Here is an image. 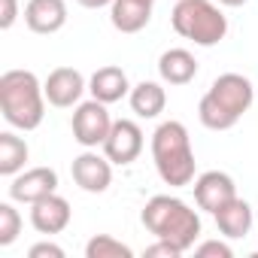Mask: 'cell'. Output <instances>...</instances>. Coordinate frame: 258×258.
Here are the masks:
<instances>
[{
	"label": "cell",
	"mask_w": 258,
	"mask_h": 258,
	"mask_svg": "<svg viewBox=\"0 0 258 258\" xmlns=\"http://www.w3.org/2000/svg\"><path fill=\"white\" fill-rule=\"evenodd\" d=\"M252 100H255V88L243 73H222L201 97L198 118L210 131H231L249 112Z\"/></svg>",
	"instance_id": "6da1fadb"
},
{
	"label": "cell",
	"mask_w": 258,
	"mask_h": 258,
	"mask_svg": "<svg viewBox=\"0 0 258 258\" xmlns=\"http://www.w3.org/2000/svg\"><path fill=\"white\" fill-rule=\"evenodd\" d=\"M152 161L155 170L161 176L164 185L182 188L195 182V149H191V137L188 127L176 118L161 121L152 134Z\"/></svg>",
	"instance_id": "7a4b0ae2"
},
{
	"label": "cell",
	"mask_w": 258,
	"mask_h": 258,
	"mask_svg": "<svg viewBox=\"0 0 258 258\" xmlns=\"http://www.w3.org/2000/svg\"><path fill=\"white\" fill-rule=\"evenodd\" d=\"M0 112L19 131H37L46 115L43 82L31 70H7L0 76Z\"/></svg>",
	"instance_id": "3957f363"
},
{
	"label": "cell",
	"mask_w": 258,
	"mask_h": 258,
	"mask_svg": "<svg viewBox=\"0 0 258 258\" xmlns=\"http://www.w3.org/2000/svg\"><path fill=\"white\" fill-rule=\"evenodd\" d=\"M143 228L155 234L158 240H167L179 246L182 252L195 249V240L201 237V216L173 195H155L143 207Z\"/></svg>",
	"instance_id": "277c9868"
},
{
	"label": "cell",
	"mask_w": 258,
	"mask_h": 258,
	"mask_svg": "<svg viewBox=\"0 0 258 258\" xmlns=\"http://www.w3.org/2000/svg\"><path fill=\"white\" fill-rule=\"evenodd\" d=\"M170 25L195 46H216L228 34V19L213 0H179L170 13Z\"/></svg>",
	"instance_id": "5b68a950"
},
{
	"label": "cell",
	"mask_w": 258,
	"mask_h": 258,
	"mask_svg": "<svg viewBox=\"0 0 258 258\" xmlns=\"http://www.w3.org/2000/svg\"><path fill=\"white\" fill-rule=\"evenodd\" d=\"M70 127H73V140L85 149H97L103 146V140L109 137V127H112V118L106 112V103L100 100H85L76 106L73 118H70Z\"/></svg>",
	"instance_id": "8992f818"
},
{
	"label": "cell",
	"mask_w": 258,
	"mask_h": 258,
	"mask_svg": "<svg viewBox=\"0 0 258 258\" xmlns=\"http://www.w3.org/2000/svg\"><path fill=\"white\" fill-rule=\"evenodd\" d=\"M140 152H143V131H140V124L131 121V118L112 121L109 137L103 140V155L112 164L124 167V164H134L140 158Z\"/></svg>",
	"instance_id": "52a82bcc"
},
{
	"label": "cell",
	"mask_w": 258,
	"mask_h": 258,
	"mask_svg": "<svg viewBox=\"0 0 258 258\" xmlns=\"http://www.w3.org/2000/svg\"><path fill=\"white\" fill-rule=\"evenodd\" d=\"M70 173H73V182L88 191V195H103L112 182V161L106 155H97V152H82L73 158L70 164Z\"/></svg>",
	"instance_id": "ba28073f"
},
{
	"label": "cell",
	"mask_w": 258,
	"mask_h": 258,
	"mask_svg": "<svg viewBox=\"0 0 258 258\" xmlns=\"http://www.w3.org/2000/svg\"><path fill=\"white\" fill-rule=\"evenodd\" d=\"M58 191V173L52 167H31L13 176L10 182V198L19 204H37L49 195Z\"/></svg>",
	"instance_id": "9c48e42d"
},
{
	"label": "cell",
	"mask_w": 258,
	"mask_h": 258,
	"mask_svg": "<svg viewBox=\"0 0 258 258\" xmlns=\"http://www.w3.org/2000/svg\"><path fill=\"white\" fill-rule=\"evenodd\" d=\"M195 201H198V207L201 210H207V213H219L228 201H234L237 198V185H234V179L228 176V173H222V170H207V173H201L198 179H195Z\"/></svg>",
	"instance_id": "30bf717a"
},
{
	"label": "cell",
	"mask_w": 258,
	"mask_h": 258,
	"mask_svg": "<svg viewBox=\"0 0 258 258\" xmlns=\"http://www.w3.org/2000/svg\"><path fill=\"white\" fill-rule=\"evenodd\" d=\"M85 88H88L85 85V76L79 70H73V67H55L46 76V82H43L46 100L52 106H58V109H67V106L79 103V97H82Z\"/></svg>",
	"instance_id": "8fae6325"
},
{
	"label": "cell",
	"mask_w": 258,
	"mask_h": 258,
	"mask_svg": "<svg viewBox=\"0 0 258 258\" xmlns=\"http://www.w3.org/2000/svg\"><path fill=\"white\" fill-rule=\"evenodd\" d=\"M25 25L34 34H58L67 25V4L64 0H28L25 7Z\"/></svg>",
	"instance_id": "7c38bea8"
},
{
	"label": "cell",
	"mask_w": 258,
	"mask_h": 258,
	"mask_svg": "<svg viewBox=\"0 0 258 258\" xmlns=\"http://www.w3.org/2000/svg\"><path fill=\"white\" fill-rule=\"evenodd\" d=\"M31 225L40 231V234H61L67 225H70V204L55 191L37 204H31Z\"/></svg>",
	"instance_id": "4fadbf2b"
},
{
	"label": "cell",
	"mask_w": 258,
	"mask_h": 258,
	"mask_svg": "<svg viewBox=\"0 0 258 258\" xmlns=\"http://www.w3.org/2000/svg\"><path fill=\"white\" fill-rule=\"evenodd\" d=\"M109 22L121 34H140L152 22V0H112Z\"/></svg>",
	"instance_id": "5bb4252c"
},
{
	"label": "cell",
	"mask_w": 258,
	"mask_h": 258,
	"mask_svg": "<svg viewBox=\"0 0 258 258\" xmlns=\"http://www.w3.org/2000/svg\"><path fill=\"white\" fill-rule=\"evenodd\" d=\"M88 91H91L94 100H100V103L109 106V103L121 100L124 94H131V85H127V73H124L121 67H115V64H106V67L94 70V76L88 79Z\"/></svg>",
	"instance_id": "9a60e30c"
},
{
	"label": "cell",
	"mask_w": 258,
	"mask_h": 258,
	"mask_svg": "<svg viewBox=\"0 0 258 258\" xmlns=\"http://www.w3.org/2000/svg\"><path fill=\"white\" fill-rule=\"evenodd\" d=\"M158 76L167 85H188L198 76V61L188 49H167L158 58Z\"/></svg>",
	"instance_id": "2e32d148"
},
{
	"label": "cell",
	"mask_w": 258,
	"mask_h": 258,
	"mask_svg": "<svg viewBox=\"0 0 258 258\" xmlns=\"http://www.w3.org/2000/svg\"><path fill=\"white\" fill-rule=\"evenodd\" d=\"M216 228L228 237V240H243L252 231V207L243 198L228 201L219 213H216Z\"/></svg>",
	"instance_id": "e0dca14e"
},
{
	"label": "cell",
	"mask_w": 258,
	"mask_h": 258,
	"mask_svg": "<svg viewBox=\"0 0 258 258\" xmlns=\"http://www.w3.org/2000/svg\"><path fill=\"white\" fill-rule=\"evenodd\" d=\"M167 106V94L158 82H140L131 88V109L140 115V118H158Z\"/></svg>",
	"instance_id": "ac0fdd59"
},
{
	"label": "cell",
	"mask_w": 258,
	"mask_h": 258,
	"mask_svg": "<svg viewBox=\"0 0 258 258\" xmlns=\"http://www.w3.org/2000/svg\"><path fill=\"white\" fill-rule=\"evenodd\" d=\"M28 143L13 134V131H4L0 134V176H16L25 170V161H28Z\"/></svg>",
	"instance_id": "d6986e66"
},
{
	"label": "cell",
	"mask_w": 258,
	"mask_h": 258,
	"mask_svg": "<svg viewBox=\"0 0 258 258\" xmlns=\"http://www.w3.org/2000/svg\"><path fill=\"white\" fill-rule=\"evenodd\" d=\"M131 255H134L131 246H124L109 234H94L85 243V258H131Z\"/></svg>",
	"instance_id": "ffe728a7"
},
{
	"label": "cell",
	"mask_w": 258,
	"mask_h": 258,
	"mask_svg": "<svg viewBox=\"0 0 258 258\" xmlns=\"http://www.w3.org/2000/svg\"><path fill=\"white\" fill-rule=\"evenodd\" d=\"M22 234V216L13 204H0V246H13Z\"/></svg>",
	"instance_id": "44dd1931"
},
{
	"label": "cell",
	"mask_w": 258,
	"mask_h": 258,
	"mask_svg": "<svg viewBox=\"0 0 258 258\" xmlns=\"http://www.w3.org/2000/svg\"><path fill=\"white\" fill-rule=\"evenodd\" d=\"M195 255H198V258H231L234 249H231L228 243H222V240H207V243L195 246Z\"/></svg>",
	"instance_id": "7402d4cb"
},
{
	"label": "cell",
	"mask_w": 258,
	"mask_h": 258,
	"mask_svg": "<svg viewBox=\"0 0 258 258\" xmlns=\"http://www.w3.org/2000/svg\"><path fill=\"white\" fill-rule=\"evenodd\" d=\"M143 255H146V258H179V255H185V252H182L179 246L167 243V240H158V243H152Z\"/></svg>",
	"instance_id": "603a6c76"
},
{
	"label": "cell",
	"mask_w": 258,
	"mask_h": 258,
	"mask_svg": "<svg viewBox=\"0 0 258 258\" xmlns=\"http://www.w3.org/2000/svg\"><path fill=\"white\" fill-rule=\"evenodd\" d=\"M28 258H64V249L58 246V243H34L31 249H28Z\"/></svg>",
	"instance_id": "cb8c5ba5"
},
{
	"label": "cell",
	"mask_w": 258,
	"mask_h": 258,
	"mask_svg": "<svg viewBox=\"0 0 258 258\" xmlns=\"http://www.w3.org/2000/svg\"><path fill=\"white\" fill-rule=\"evenodd\" d=\"M19 19V0H0V28L10 31Z\"/></svg>",
	"instance_id": "d4e9b609"
},
{
	"label": "cell",
	"mask_w": 258,
	"mask_h": 258,
	"mask_svg": "<svg viewBox=\"0 0 258 258\" xmlns=\"http://www.w3.org/2000/svg\"><path fill=\"white\" fill-rule=\"evenodd\" d=\"M76 4L85 10H100V7H112V0H76Z\"/></svg>",
	"instance_id": "484cf974"
},
{
	"label": "cell",
	"mask_w": 258,
	"mask_h": 258,
	"mask_svg": "<svg viewBox=\"0 0 258 258\" xmlns=\"http://www.w3.org/2000/svg\"><path fill=\"white\" fill-rule=\"evenodd\" d=\"M219 4H222V7H243L246 0H219Z\"/></svg>",
	"instance_id": "4316f807"
},
{
	"label": "cell",
	"mask_w": 258,
	"mask_h": 258,
	"mask_svg": "<svg viewBox=\"0 0 258 258\" xmlns=\"http://www.w3.org/2000/svg\"><path fill=\"white\" fill-rule=\"evenodd\" d=\"M152 4H155V0H152Z\"/></svg>",
	"instance_id": "83f0119b"
}]
</instances>
